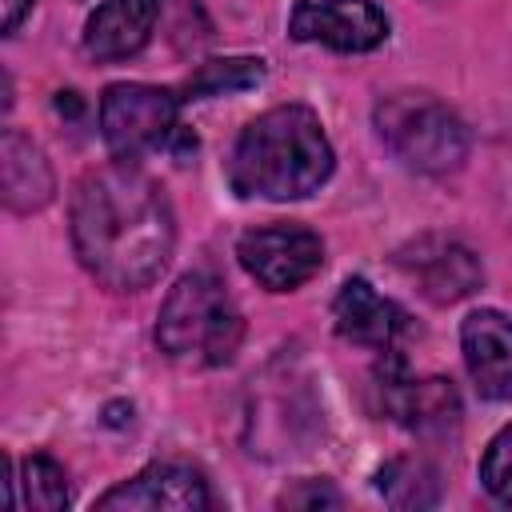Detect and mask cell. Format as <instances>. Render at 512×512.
Masks as SVG:
<instances>
[{"mask_svg":"<svg viewBox=\"0 0 512 512\" xmlns=\"http://www.w3.org/2000/svg\"><path fill=\"white\" fill-rule=\"evenodd\" d=\"M468 376L484 400H512V320L480 308L460 324Z\"/></svg>","mask_w":512,"mask_h":512,"instance_id":"cell-12","label":"cell"},{"mask_svg":"<svg viewBox=\"0 0 512 512\" xmlns=\"http://www.w3.org/2000/svg\"><path fill=\"white\" fill-rule=\"evenodd\" d=\"M20 484H24V504L36 508V512H60L72 500L64 468L52 456H44V452H32L20 464Z\"/></svg>","mask_w":512,"mask_h":512,"instance_id":"cell-17","label":"cell"},{"mask_svg":"<svg viewBox=\"0 0 512 512\" xmlns=\"http://www.w3.org/2000/svg\"><path fill=\"white\" fill-rule=\"evenodd\" d=\"M156 8H160V16L164 12H172L176 20H172V36H184V40H204L208 36V20H204V12H200V4L196 0H156Z\"/></svg>","mask_w":512,"mask_h":512,"instance_id":"cell-20","label":"cell"},{"mask_svg":"<svg viewBox=\"0 0 512 512\" xmlns=\"http://www.w3.org/2000/svg\"><path fill=\"white\" fill-rule=\"evenodd\" d=\"M332 176V144L320 116L304 104L260 112L228 156V184L236 196L304 200Z\"/></svg>","mask_w":512,"mask_h":512,"instance_id":"cell-2","label":"cell"},{"mask_svg":"<svg viewBox=\"0 0 512 512\" xmlns=\"http://www.w3.org/2000/svg\"><path fill=\"white\" fill-rule=\"evenodd\" d=\"M212 504L208 484L188 464H148L132 480L108 488L96 508L100 512H204Z\"/></svg>","mask_w":512,"mask_h":512,"instance_id":"cell-9","label":"cell"},{"mask_svg":"<svg viewBox=\"0 0 512 512\" xmlns=\"http://www.w3.org/2000/svg\"><path fill=\"white\" fill-rule=\"evenodd\" d=\"M376 488L396 508H428L440 496V476H436V468L428 460L396 456L376 472Z\"/></svg>","mask_w":512,"mask_h":512,"instance_id":"cell-15","label":"cell"},{"mask_svg":"<svg viewBox=\"0 0 512 512\" xmlns=\"http://www.w3.org/2000/svg\"><path fill=\"white\" fill-rule=\"evenodd\" d=\"M288 36L332 52H372L388 40V16L372 0H300L288 16Z\"/></svg>","mask_w":512,"mask_h":512,"instance_id":"cell-8","label":"cell"},{"mask_svg":"<svg viewBox=\"0 0 512 512\" xmlns=\"http://www.w3.org/2000/svg\"><path fill=\"white\" fill-rule=\"evenodd\" d=\"M264 80V60L252 56H224V60H204L188 84L180 100H204V96H228V92H244L256 88Z\"/></svg>","mask_w":512,"mask_h":512,"instance_id":"cell-16","label":"cell"},{"mask_svg":"<svg viewBox=\"0 0 512 512\" xmlns=\"http://www.w3.org/2000/svg\"><path fill=\"white\" fill-rule=\"evenodd\" d=\"M388 360L380 364V404L388 420L416 436H448L460 424V396L456 384L444 376H408L404 360L396 352H384Z\"/></svg>","mask_w":512,"mask_h":512,"instance_id":"cell-7","label":"cell"},{"mask_svg":"<svg viewBox=\"0 0 512 512\" xmlns=\"http://www.w3.org/2000/svg\"><path fill=\"white\" fill-rule=\"evenodd\" d=\"M240 340H244L240 308L212 272H188L168 288L156 320V344L168 360L220 368L236 356Z\"/></svg>","mask_w":512,"mask_h":512,"instance_id":"cell-3","label":"cell"},{"mask_svg":"<svg viewBox=\"0 0 512 512\" xmlns=\"http://www.w3.org/2000/svg\"><path fill=\"white\" fill-rule=\"evenodd\" d=\"M0 192H4V208L20 216L40 212L56 192L52 164L44 160L40 144L20 128H4L0 136Z\"/></svg>","mask_w":512,"mask_h":512,"instance_id":"cell-14","label":"cell"},{"mask_svg":"<svg viewBox=\"0 0 512 512\" xmlns=\"http://www.w3.org/2000/svg\"><path fill=\"white\" fill-rule=\"evenodd\" d=\"M180 96L156 84H108L100 96V136L112 156L136 160L160 148L180 124Z\"/></svg>","mask_w":512,"mask_h":512,"instance_id":"cell-5","label":"cell"},{"mask_svg":"<svg viewBox=\"0 0 512 512\" xmlns=\"http://www.w3.org/2000/svg\"><path fill=\"white\" fill-rule=\"evenodd\" d=\"M480 480H484L488 496H496L500 504L512 508V424H504L488 440L484 460H480Z\"/></svg>","mask_w":512,"mask_h":512,"instance_id":"cell-18","label":"cell"},{"mask_svg":"<svg viewBox=\"0 0 512 512\" xmlns=\"http://www.w3.org/2000/svg\"><path fill=\"white\" fill-rule=\"evenodd\" d=\"M240 268L268 292H296L324 264V240L304 224H264L236 240Z\"/></svg>","mask_w":512,"mask_h":512,"instance_id":"cell-6","label":"cell"},{"mask_svg":"<svg viewBox=\"0 0 512 512\" xmlns=\"http://www.w3.org/2000/svg\"><path fill=\"white\" fill-rule=\"evenodd\" d=\"M332 324L336 336L360 348L396 352V340L408 332L404 308H396L388 296H380L364 276H348L332 300Z\"/></svg>","mask_w":512,"mask_h":512,"instance_id":"cell-11","label":"cell"},{"mask_svg":"<svg viewBox=\"0 0 512 512\" xmlns=\"http://www.w3.org/2000/svg\"><path fill=\"white\" fill-rule=\"evenodd\" d=\"M276 504H280V508H336V504H340V492H336L328 480H300V484L288 488Z\"/></svg>","mask_w":512,"mask_h":512,"instance_id":"cell-19","label":"cell"},{"mask_svg":"<svg viewBox=\"0 0 512 512\" xmlns=\"http://www.w3.org/2000/svg\"><path fill=\"white\" fill-rule=\"evenodd\" d=\"M176 220L164 184L132 160H112L80 176L72 192V248L108 292L148 288L172 260Z\"/></svg>","mask_w":512,"mask_h":512,"instance_id":"cell-1","label":"cell"},{"mask_svg":"<svg viewBox=\"0 0 512 512\" xmlns=\"http://www.w3.org/2000/svg\"><path fill=\"white\" fill-rule=\"evenodd\" d=\"M396 260H400V268L412 272V280L420 284V292L432 304H456L484 284V268H480L476 252L456 240L424 236L412 248H404Z\"/></svg>","mask_w":512,"mask_h":512,"instance_id":"cell-10","label":"cell"},{"mask_svg":"<svg viewBox=\"0 0 512 512\" xmlns=\"http://www.w3.org/2000/svg\"><path fill=\"white\" fill-rule=\"evenodd\" d=\"M32 4H36V0H4V36H12V32L20 28V20L28 16Z\"/></svg>","mask_w":512,"mask_h":512,"instance_id":"cell-21","label":"cell"},{"mask_svg":"<svg viewBox=\"0 0 512 512\" xmlns=\"http://www.w3.org/2000/svg\"><path fill=\"white\" fill-rule=\"evenodd\" d=\"M156 20V0H100L84 24V52L92 60H128L152 40Z\"/></svg>","mask_w":512,"mask_h":512,"instance_id":"cell-13","label":"cell"},{"mask_svg":"<svg viewBox=\"0 0 512 512\" xmlns=\"http://www.w3.org/2000/svg\"><path fill=\"white\" fill-rule=\"evenodd\" d=\"M372 120L384 148L412 172L444 176L456 172L468 156L464 120L428 92H392L376 104Z\"/></svg>","mask_w":512,"mask_h":512,"instance_id":"cell-4","label":"cell"}]
</instances>
